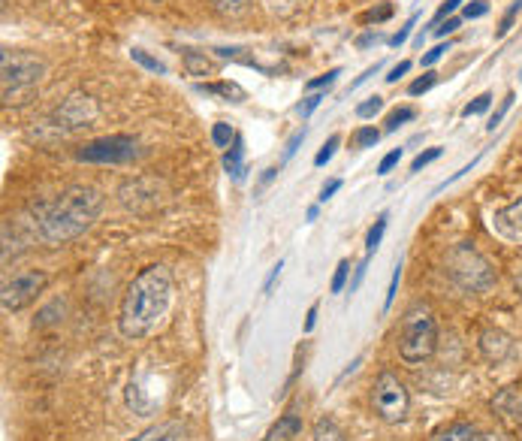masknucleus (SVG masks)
I'll return each instance as SVG.
<instances>
[{
    "mask_svg": "<svg viewBox=\"0 0 522 441\" xmlns=\"http://www.w3.org/2000/svg\"><path fill=\"white\" fill-rule=\"evenodd\" d=\"M103 212V194L91 185H73L34 206V230L49 245L79 239Z\"/></svg>",
    "mask_w": 522,
    "mask_h": 441,
    "instance_id": "1",
    "label": "nucleus"
},
{
    "mask_svg": "<svg viewBox=\"0 0 522 441\" xmlns=\"http://www.w3.org/2000/svg\"><path fill=\"white\" fill-rule=\"evenodd\" d=\"M172 300V272L163 263L145 266L130 284L121 300L118 330L124 339H145L157 330Z\"/></svg>",
    "mask_w": 522,
    "mask_h": 441,
    "instance_id": "2",
    "label": "nucleus"
},
{
    "mask_svg": "<svg viewBox=\"0 0 522 441\" xmlns=\"http://www.w3.org/2000/svg\"><path fill=\"white\" fill-rule=\"evenodd\" d=\"M438 348V324L429 306H411L402 318L399 357L411 366L426 363Z\"/></svg>",
    "mask_w": 522,
    "mask_h": 441,
    "instance_id": "3",
    "label": "nucleus"
},
{
    "mask_svg": "<svg viewBox=\"0 0 522 441\" xmlns=\"http://www.w3.org/2000/svg\"><path fill=\"white\" fill-rule=\"evenodd\" d=\"M46 64L37 55L28 52H13L4 49L0 55V76H4V103H28V97L34 94L37 82L43 79Z\"/></svg>",
    "mask_w": 522,
    "mask_h": 441,
    "instance_id": "4",
    "label": "nucleus"
},
{
    "mask_svg": "<svg viewBox=\"0 0 522 441\" xmlns=\"http://www.w3.org/2000/svg\"><path fill=\"white\" fill-rule=\"evenodd\" d=\"M447 272H450V278H453L459 287H465V290H471V293H483V290H489L492 281H495L492 266H489L486 257H483L480 251H474L471 245H459V248L450 251V257H447Z\"/></svg>",
    "mask_w": 522,
    "mask_h": 441,
    "instance_id": "5",
    "label": "nucleus"
},
{
    "mask_svg": "<svg viewBox=\"0 0 522 441\" xmlns=\"http://www.w3.org/2000/svg\"><path fill=\"white\" fill-rule=\"evenodd\" d=\"M46 284H49V275L40 269L16 272L13 278L4 281V287H0V306H4V312H22L25 306H31L40 297Z\"/></svg>",
    "mask_w": 522,
    "mask_h": 441,
    "instance_id": "6",
    "label": "nucleus"
},
{
    "mask_svg": "<svg viewBox=\"0 0 522 441\" xmlns=\"http://www.w3.org/2000/svg\"><path fill=\"white\" fill-rule=\"evenodd\" d=\"M408 390L393 372H381L375 387H372V408L384 423H399L408 414Z\"/></svg>",
    "mask_w": 522,
    "mask_h": 441,
    "instance_id": "7",
    "label": "nucleus"
},
{
    "mask_svg": "<svg viewBox=\"0 0 522 441\" xmlns=\"http://www.w3.org/2000/svg\"><path fill=\"white\" fill-rule=\"evenodd\" d=\"M79 161L85 164H127L136 158V139L127 133H112V136H100L85 142L76 152Z\"/></svg>",
    "mask_w": 522,
    "mask_h": 441,
    "instance_id": "8",
    "label": "nucleus"
},
{
    "mask_svg": "<svg viewBox=\"0 0 522 441\" xmlns=\"http://www.w3.org/2000/svg\"><path fill=\"white\" fill-rule=\"evenodd\" d=\"M94 118H97V103H94L88 94H73V97H67V100L49 115L46 124H52V127L61 130V133H70V130L88 127Z\"/></svg>",
    "mask_w": 522,
    "mask_h": 441,
    "instance_id": "9",
    "label": "nucleus"
},
{
    "mask_svg": "<svg viewBox=\"0 0 522 441\" xmlns=\"http://www.w3.org/2000/svg\"><path fill=\"white\" fill-rule=\"evenodd\" d=\"M127 441H188V426L182 420H166V423L148 426L145 432H139Z\"/></svg>",
    "mask_w": 522,
    "mask_h": 441,
    "instance_id": "10",
    "label": "nucleus"
},
{
    "mask_svg": "<svg viewBox=\"0 0 522 441\" xmlns=\"http://www.w3.org/2000/svg\"><path fill=\"white\" fill-rule=\"evenodd\" d=\"M480 351H483V357H486L489 363H501V360L510 357L513 342H510V336L501 333V330H486V333L480 336Z\"/></svg>",
    "mask_w": 522,
    "mask_h": 441,
    "instance_id": "11",
    "label": "nucleus"
},
{
    "mask_svg": "<svg viewBox=\"0 0 522 441\" xmlns=\"http://www.w3.org/2000/svg\"><path fill=\"white\" fill-rule=\"evenodd\" d=\"M299 429H302V420H299V414L290 408L287 414H281V417L266 429V435H263L260 441H293V438L299 435Z\"/></svg>",
    "mask_w": 522,
    "mask_h": 441,
    "instance_id": "12",
    "label": "nucleus"
},
{
    "mask_svg": "<svg viewBox=\"0 0 522 441\" xmlns=\"http://www.w3.org/2000/svg\"><path fill=\"white\" fill-rule=\"evenodd\" d=\"M495 227L510 239H522V197L495 212Z\"/></svg>",
    "mask_w": 522,
    "mask_h": 441,
    "instance_id": "13",
    "label": "nucleus"
},
{
    "mask_svg": "<svg viewBox=\"0 0 522 441\" xmlns=\"http://www.w3.org/2000/svg\"><path fill=\"white\" fill-rule=\"evenodd\" d=\"M182 64H185V73L194 76V79H206V76H215L218 64L206 55V52H197V49H185L182 55Z\"/></svg>",
    "mask_w": 522,
    "mask_h": 441,
    "instance_id": "14",
    "label": "nucleus"
},
{
    "mask_svg": "<svg viewBox=\"0 0 522 441\" xmlns=\"http://www.w3.org/2000/svg\"><path fill=\"white\" fill-rule=\"evenodd\" d=\"M477 438H480L477 429L471 423H465V420L447 423V426H441V429H435L429 435V441H477Z\"/></svg>",
    "mask_w": 522,
    "mask_h": 441,
    "instance_id": "15",
    "label": "nucleus"
},
{
    "mask_svg": "<svg viewBox=\"0 0 522 441\" xmlns=\"http://www.w3.org/2000/svg\"><path fill=\"white\" fill-rule=\"evenodd\" d=\"M224 170L233 176V179H242V173H245V139L236 133V139H233V145L227 149V155H224Z\"/></svg>",
    "mask_w": 522,
    "mask_h": 441,
    "instance_id": "16",
    "label": "nucleus"
},
{
    "mask_svg": "<svg viewBox=\"0 0 522 441\" xmlns=\"http://www.w3.org/2000/svg\"><path fill=\"white\" fill-rule=\"evenodd\" d=\"M200 91L206 94H218L230 103H242L245 100V88L239 82H212V85H200Z\"/></svg>",
    "mask_w": 522,
    "mask_h": 441,
    "instance_id": "17",
    "label": "nucleus"
},
{
    "mask_svg": "<svg viewBox=\"0 0 522 441\" xmlns=\"http://www.w3.org/2000/svg\"><path fill=\"white\" fill-rule=\"evenodd\" d=\"M311 441H347V438L329 417H320L311 429Z\"/></svg>",
    "mask_w": 522,
    "mask_h": 441,
    "instance_id": "18",
    "label": "nucleus"
},
{
    "mask_svg": "<svg viewBox=\"0 0 522 441\" xmlns=\"http://www.w3.org/2000/svg\"><path fill=\"white\" fill-rule=\"evenodd\" d=\"M384 230H387V215H381V218L375 221V227L369 230V239H366V257H372V254L378 251V245H381V239H384Z\"/></svg>",
    "mask_w": 522,
    "mask_h": 441,
    "instance_id": "19",
    "label": "nucleus"
},
{
    "mask_svg": "<svg viewBox=\"0 0 522 441\" xmlns=\"http://www.w3.org/2000/svg\"><path fill=\"white\" fill-rule=\"evenodd\" d=\"M341 145V136L338 133H332L326 142H323V149L317 152V158H314V167H326L329 161H332V155H335V149Z\"/></svg>",
    "mask_w": 522,
    "mask_h": 441,
    "instance_id": "20",
    "label": "nucleus"
},
{
    "mask_svg": "<svg viewBox=\"0 0 522 441\" xmlns=\"http://www.w3.org/2000/svg\"><path fill=\"white\" fill-rule=\"evenodd\" d=\"M230 139H236L233 127H230L227 121H218V124L212 127V142L218 145V149H230Z\"/></svg>",
    "mask_w": 522,
    "mask_h": 441,
    "instance_id": "21",
    "label": "nucleus"
},
{
    "mask_svg": "<svg viewBox=\"0 0 522 441\" xmlns=\"http://www.w3.org/2000/svg\"><path fill=\"white\" fill-rule=\"evenodd\" d=\"M212 7L224 16H242L248 10V0H212Z\"/></svg>",
    "mask_w": 522,
    "mask_h": 441,
    "instance_id": "22",
    "label": "nucleus"
},
{
    "mask_svg": "<svg viewBox=\"0 0 522 441\" xmlns=\"http://www.w3.org/2000/svg\"><path fill=\"white\" fill-rule=\"evenodd\" d=\"M378 139H381V130H375V127H360L354 133V145H357V149H372V145H378Z\"/></svg>",
    "mask_w": 522,
    "mask_h": 441,
    "instance_id": "23",
    "label": "nucleus"
},
{
    "mask_svg": "<svg viewBox=\"0 0 522 441\" xmlns=\"http://www.w3.org/2000/svg\"><path fill=\"white\" fill-rule=\"evenodd\" d=\"M381 109H384V97L372 94V97H366V100L357 106V118H372V115H378Z\"/></svg>",
    "mask_w": 522,
    "mask_h": 441,
    "instance_id": "24",
    "label": "nucleus"
},
{
    "mask_svg": "<svg viewBox=\"0 0 522 441\" xmlns=\"http://www.w3.org/2000/svg\"><path fill=\"white\" fill-rule=\"evenodd\" d=\"M414 109H408V106H402V109H396V112H390V118H387V130L393 133V130H399L402 124H408V121H414Z\"/></svg>",
    "mask_w": 522,
    "mask_h": 441,
    "instance_id": "25",
    "label": "nucleus"
},
{
    "mask_svg": "<svg viewBox=\"0 0 522 441\" xmlns=\"http://www.w3.org/2000/svg\"><path fill=\"white\" fill-rule=\"evenodd\" d=\"M347 275H351V263L341 260V263L335 266V275H332L329 290H332V293H341V290H344V284H347Z\"/></svg>",
    "mask_w": 522,
    "mask_h": 441,
    "instance_id": "26",
    "label": "nucleus"
},
{
    "mask_svg": "<svg viewBox=\"0 0 522 441\" xmlns=\"http://www.w3.org/2000/svg\"><path fill=\"white\" fill-rule=\"evenodd\" d=\"M130 55H133V61H136V64H142L145 70H151V73H166V67H163V64H160L157 58H151V55H145L142 49H133Z\"/></svg>",
    "mask_w": 522,
    "mask_h": 441,
    "instance_id": "27",
    "label": "nucleus"
},
{
    "mask_svg": "<svg viewBox=\"0 0 522 441\" xmlns=\"http://www.w3.org/2000/svg\"><path fill=\"white\" fill-rule=\"evenodd\" d=\"M338 76H341V70H338V67H332V70H326L323 76L311 79V82H308V91H320V88H329V85H332V82H335Z\"/></svg>",
    "mask_w": 522,
    "mask_h": 441,
    "instance_id": "28",
    "label": "nucleus"
},
{
    "mask_svg": "<svg viewBox=\"0 0 522 441\" xmlns=\"http://www.w3.org/2000/svg\"><path fill=\"white\" fill-rule=\"evenodd\" d=\"M435 82H438V76H435V73H426L423 79H417V82H411V88H408V94H411V97H420V94H426V91H429V88H432Z\"/></svg>",
    "mask_w": 522,
    "mask_h": 441,
    "instance_id": "29",
    "label": "nucleus"
},
{
    "mask_svg": "<svg viewBox=\"0 0 522 441\" xmlns=\"http://www.w3.org/2000/svg\"><path fill=\"white\" fill-rule=\"evenodd\" d=\"M489 106H492V94H480V97H477L474 103H468V106L462 109V115H468V118H471V115H480V112H486Z\"/></svg>",
    "mask_w": 522,
    "mask_h": 441,
    "instance_id": "30",
    "label": "nucleus"
},
{
    "mask_svg": "<svg viewBox=\"0 0 522 441\" xmlns=\"http://www.w3.org/2000/svg\"><path fill=\"white\" fill-rule=\"evenodd\" d=\"M399 161H402V149H393L390 155H384V158H381V164H378V176L393 173V167H399Z\"/></svg>",
    "mask_w": 522,
    "mask_h": 441,
    "instance_id": "31",
    "label": "nucleus"
},
{
    "mask_svg": "<svg viewBox=\"0 0 522 441\" xmlns=\"http://www.w3.org/2000/svg\"><path fill=\"white\" fill-rule=\"evenodd\" d=\"M305 133H308V130H305V127H299V130H296V133H293V136L287 139V145H284V164H287V161H290V158L296 155V149H299V145H302Z\"/></svg>",
    "mask_w": 522,
    "mask_h": 441,
    "instance_id": "32",
    "label": "nucleus"
},
{
    "mask_svg": "<svg viewBox=\"0 0 522 441\" xmlns=\"http://www.w3.org/2000/svg\"><path fill=\"white\" fill-rule=\"evenodd\" d=\"M414 25H417V16H411V19L405 22V28H399V34H393V37H390V46H396V49H399V46H405V43H408V37H411V31H414Z\"/></svg>",
    "mask_w": 522,
    "mask_h": 441,
    "instance_id": "33",
    "label": "nucleus"
},
{
    "mask_svg": "<svg viewBox=\"0 0 522 441\" xmlns=\"http://www.w3.org/2000/svg\"><path fill=\"white\" fill-rule=\"evenodd\" d=\"M441 158V149H429V152H420L417 158H414V164H411V170L414 173H420L423 167H429L432 161H438Z\"/></svg>",
    "mask_w": 522,
    "mask_h": 441,
    "instance_id": "34",
    "label": "nucleus"
},
{
    "mask_svg": "<svg viewBox=\"0 0 522 441\" xmlns=\"http://www.w3.org/2000/svg\"><path fill=\"white\" fill-rule=\"evenodd\" d=\"M399 281H402V263L393 269V278H390V287H387V300H384V309H390L393 306V300H396V290H399Z\"/></svg>",
    "mask_w": 522,
    "mask_h": 441,
    "instance_id": "35",
    "label": "nucleus"
},
{
    "mask_svg": "<svg viewBox=\"0 0 522 441\" xmlns=\"http://www.w3.org/2000/svg\"><path fill=\"white\" fill-rule=\"evenodd\" d=\"M450 52V43H441V46H435V49H429L426 55H423V67H435L444 55Z\"/></svg>",
    "mask_w": 522,
    "mask_h": 441,
    "instance_id": "36",
    "label": "nucleus"
},
{
    "mask_svg": "<svg viewBox=\"0 0 522 441\" xmlns=\"http://www.w3.org/2000/svg\"><path fill=\"white\" fill-rule=\"evenodd\" d=\"M320 100H326V97H323V94H311V97H305V100H302V103L296 106V112H299L302 118H308V115H311V112H314V109L320 106Z\"/></svg>",
    "mask_w": 522,
    "mask_h": 441,
    "instance_id": "37",
    "label": "nucleus"
},
{
    "mask_svg": "<svg viewBox=\"0 0 522 441\" xmlns=\"http://www.w3.org/2000/svg\"><path fill=\"white\" fill-rule=\"evenodd\" d=\"M489 13V4L486 0H471V4L465 7V19H483Z\"/></svg>",
    "mask_w": 522,
    "mask_h": 441,
    "instance_id": "38",
    "label": "nucleus"
},
{
    "mask_svg": "<svg viewBox=\"0 0 522 441\" xmlns=\"http://www.w3.org/2000/svg\"><path fill=\"white\" fill-rule=\"evenodd\" d=\"M519 10H522V0H519V4H513V7L504 13V19H501V25H498V37H504V34L510 31V25H513V19L519 16Z\"/></svg>",
    "mask_w": 522,
    "mask_h": 441,
    "instance_id": "39",
    "label": "nucleus"
},
{
    "mask_svg": "<svg viewBox=\"0 0 522 441\" xmlns=\"http://www.w3.org/2000/svg\"><path fill=\"white\" fill-rule=\"evenodd\" d=\"M302 4V0H266V7L275 10V13H290Z\"/></svg>",
    "mask_w": 522,
    "mask_h": 441,
    "instance_id": "40",
    "label": "nucleus"
},
{
    "mask_svg": "<svg viewBox=\"0 0 522 441\" xmlns=\"http://www.w3.org/2000/svg\"><path fill=\"white\" fill-rule=\"evenodd\" d=\"M393 16V7L390 4H381L378 10H372L369 16H366V22H387Z\"/></svg>",
    "mask_w": 522,
    "mask_h": 441,
    "instance_id": "41",
    "label": "nucleus"
},
{
    "mask_svg": "<svg viewBox=\"0 0 522 441\" xmlns=\"http://www.w3.org/2000/svg\"><path fill=\"white\" fill-rule=\"evenodd\" d=\"M408 70H411V61H402V64H396V67H393V70L387 73V82H390V85H396V82H399V79H402V76H405Z\"/></svg>",
    "mask_w": 522,
    "mask_h": 441,
    "instance_id": "42",
    "label": "nucleus"
},
{
    "mask_svg": "<svg viewBox=\"0 0 522 441\" xmlns=\"http://www.w3.org/2000/svg\"><path fill=\"white\" fill-rule=\"evenodd\" d=\"M510 103H513V94H507V97H504V103H501V109H498V112L489 118V130H495V127L501 124V118H504V112L510 109Z\"/></svg>",
    "mask_w": 522,
    "mask_h": 441,
    "instance_id": "43",
    "label": "nucleus"
},
{
    "mask_svg": "<svg viewBox=\"0 0 522 441\" xmlns=\"http://www.w3.org/2000/svg\"><path fill=\"white\" fill-rule=\"evenodd\" d=\"M369 260H372V257H363V263L357 266V275H354V281H351V293H354V290H357V287L363 284V278H366V269H369Z\"/></svg>",
    "mask_w": 522,
    "mask_h": 441,
    "instance_id": "44",
    "label": "nucleus"
},
{
    "mask_svg": "<svg viewBox=\"0 0 522 441\" xmlns=\"http://www.w3.org/2000/svg\"><path fill=\"white\" fill-rule=\"evenodd\" d=\"M459 4H462V0H444V4H441V10H438V16H435V19H447V16H453V13L459 10Z\"/></svg>",
    "mask_w": 522,
    "mask_h": 441,
    "instance_id": "45",
    "label": "nucleus"
},
{
    "mask_svg": "<svg viewBox=\"0 0 522 441\" xmlns=\"http://www.w3.org/2000/svg\"><path fill=\"white\" fill-rule=\"evenodd\" d=\"M456 28H459V19H447L444 25L435 28V37H447V34H453Z\"/></svg>",
    "mask_w": 522,
    "mask_h": 441,
    "instance_id": "46",
    "label": "nucleus"
},
{
    "mask_svg": "<svg viewBox=\"0 0 522 441\" xmlns=\"http://www.w3.org/2000/svg\"><path fill=\"white\" fill-rule=\"evenodd\" d=\"M281 269H284V263L278 260V263L272 266V272H269V278H266V284H263V290H266V293H269V290H272V284L278 281V275H281Z\"/></svg>",
    "mask_w": 522,
    "mask_h": 441,
    "instance_id": "47",
    "label": "nucleus"
},
{
    "mask_svg": "<svg viewBox=\"0 0 522 441\" xmlns=\"http://www.w3.org/2000/svg\"><path fill=\"white\" fill-rule=\"evenodd\" d=\"M338 188H341V182H338V179H332L329 185H323V191H320V203H326V200H329V197H332Z\"/></svg>",
    "mask_w": 522,
    "mask_h": 441,
    "instance_id": "48",
    "label": "nucleus"
},
{
    "mask_svg": "<svg viewBox=\"0 0 522 441\" xmlns=\"http://www.w3.org/2000/svg\"><path fill=\"white\" fill-rule=\"evenodd\" d=\"M378 70H381V64H375V67H369V70H366V73H363V76H360L357 82H351V91H354V88H360V85H363V82H366L369 76H375Z\"/></svg>",
    "mask_w": 522,
    "mask_h": 441,
    "instance_id": "49",
    "label": "nucleus"
},
{
    "mask_svg": "<svg viewBox=\"0 0 522 441\" xmlns=\"http://www.w3.org/2000/svg\"><path fill=\"white\" fill-rule=\"evenodd\" d=\"M314 321H317V306H311V309H308V318H305V333H311V330H314Z\"/></svg>",
    "mask_w": 522,
    "mask_h": 441,
    "instance_id": "50",
    "label": "nucleus"
},
{
    "mask_svg": "<svg viewBox=\"0 0 522 441\" xmlns=\"http://www.w3.org/2000/svg\"><path fill=\"white\" fill-rule=\"evenodd\" d=\"M477 441H510L507 435H501V432H486V435H480Z\"/></svg>",
    "mask_w": 522,
    "mask_h": 441,
    "instance_id": "51",
    "label": "nucleus"
},
{
    "mask_svg": "<svg viewBox=\"0 0 522 441\" xmlns=\"http://www.w3.org/2000/svg\"><path fill=\"white\" fill-rule=\"evenodd\" d=\"M317 212H320V209H317V206H311V209L305 212V215H308V221H314V218H317Z\"/></svg>",
    "mask_w": 522,
    "mask_h": 441,
    "instance_id": "52",
    "label": "nucleus"
},
{
    "mask_svg": "<svg viewBox=\"0 0 522 441\" xmlns=\"http://www.w3.org/2000/svg\"><path fill=\"white\" fill-rule=\"evenodd\" d=\"M516 417H522V399L516 402Z\"/></svg>",
    "mask_w": 522,
    "mask_h": 441,
    "instance_id": "53",
    "label": "nucleus"
},
{
    "mask_svg": "<svg viewBox=\"0 0 522 441\" xmlns=\"http://www.w3.org/2000/svg\"><path fill=\"white\" fill-rule=\"evenodd\" d=\"M516 287H519V290H522V272H519V275H516Z\"/></svg>",
    "mask_w": 522,
    "mask_h": 441,
    "instance_id": "54",
    "label": "nucleus"
}]
</instances>
